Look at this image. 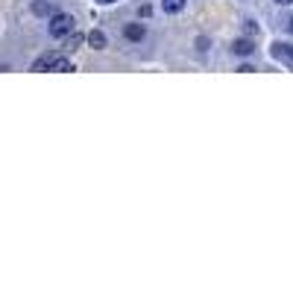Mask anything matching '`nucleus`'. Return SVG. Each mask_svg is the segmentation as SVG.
<instances>
[{
    "label": "nucleus",
    "instance_id": "obj_2",
    "mask_svg": "<svg viewBox=\"0 0 293 293\" xmlns=\"http://www.w3.org/2000/svg\"><path fill=\"white\" fill-rule=\"evenodd\" d=\"M273 56L284 65H293V44H273Z\"/></svg>",
    "mask_w": 293,
    "mask_h": 293
},
{
    "label": "nucleus",
    "instance_id": "obj_6",
    "mask_svg": "<svg viewBox=\"0 0 293 293\" xmlns=\"http://www.w3.org/2000/svg\"><path fill=\"white\" fill-rule=\"evenodd\" d=\"M53 70H56V73H70V70H73V62H70V59H65V56H56Z\"/></svg>",
    "mask_w": 293,
    "mask_h": 293
},
{
    "label": "nucleus",
    "instance_id": "obj_8",
    "mask_svg": "<svg viewBox=\"0 0 293 293\" xmlns=\"http://www.w3.org/2000/svg\"><path fill=\"white\" fill-rule=\"evenodd\" d=\"M33 12H35V15H50V18L56 15V12H53V6H50V3H44V0H35V3H33Z\"/></svg>",
    "mask_w": 293,
    "mask_h": 293
},
{
    "label": "nucleus",
    "instance_id": "obj_3",
    "mask_svg": "<svg viewBox=\"0 0 293 293\" xmlns=\"http://www.w3.org/2000/svg\"><path fill=\"white\" fill-rule=\"evenodd\" d=\"M123 35H126L129 41H141V38L147 35V26H144V23H129L126 30H123Z\"/></svg>",
    "mask_w": 293,
    "mask_h": 293
},
{
    "label": "nucleus",
    "instance_id": "obj_11",
    "mask_svg": "<svg viewBox=\"0 0 293 293\" xmlns=\"http://www.w3.org/2000/svg\"><path fill=\"white\" fill-rule=\"evenodd\" d=\"M138 15H141V18H150V15H152V6H150V3H144V6L138 9Z\"/></svg>",
    "mask_w": 293,
    "mask_h": 293
},
{
    "label": "nucleus",
    "instance_id": "obj_9",
    "mask_svg": "<svg viewBox=\"0 0 293 293\" xmlns=\"http://www.w3.org/2000/svg\"><path fill=\"white\" fill-rule=\"evenodd\" d=\"M162 6H164V12H182L185 9V0H164Z\"/></svg>",
    "mask_w": 293,
    "mask_h": 293
},
{
    "label": "nucleus",
    "instance_id": "obj_7",
    "mask_svg": "<svg viewBox=\"0 0 293 293\" xmlns=\"http://www.w3.org/2000/svg\"><path fill=\"white\" fill-rule=\"evenodd\" d=\"M232 50L237 53V56H249V53H252L255 47H252V41H246V38H241V41H234V44H232Z\"/></svg>",
    "mask_w": 293,
    "mask_h": 293
},
{
    "label": "nucleus",
    "instance_id": "obj_10",
    "mask_svg": "<svg viewBox=\"0 0 293 293\" xmlns=\"http://www.w3.org/2000/svg\"><path fill=\"white\" fill-rule=\"evenodd\" d=\"M82 41H85V38H82L79 33H73V35H70V38H68V50H76V47H79Z\"/></svg>",
    "mask_w": 293,
    "mask_h": 293
},
{
    "label": "nucleus",
    "instance_id": "obj_12",
    "mask_svg": "<svg viewBox=\"0 0 293 293\" xmlns=\"http://www.w3.org/2000/svg\"><path fill=\"white\" fill-rule=\"evenodd\" d=\"M276 3H284V6H287V3H293V0H276Z\"/></svg>",
    "mask_w": 293,
    "mask_h": 293
},
{
    "label": "nucleus",
    "instance_id": "obj_4",
    "mask_svg": "<svg viewBox=\"0 0 293 293\" xmlns=\"http://www.w3.org/2000/svg\"><path fill=\"white\" fill-rule=\"evenodd\" d=\"M53 62H56V53H44V56H38L35 59V65H33V70H53Z\"/></svg>",
    "mask_w": 293,
    "mask_h": 293
},
{
    "label": "nucleus",
    "instance_id": "obj_14",
    "mask_svg": "<svg viewBox=\"0 0 293 293\" xmlns=\"http://www.w3.org/2000/svg\"><path fill=\"white\" fill-rule=\"evenodd\" d=\"M290 30H293V21H290Z\"/></svg>",
    "mask_w": 293,
    "mask_h": 293
},
{
    "label": "nucleus",
    "instance_id": "obj_1",
    "mask_svg": "<svg viewBox=\"0 0 293 293\" xmlns=\"http://www.w3.org/2000/svg\"><path fill=\"white\" fill-rule=\"evenodd\" d=\"M70 30H73V18H70V15L56 12V15L50 18V35H53V38H65Z\"/></svg>",
    "mask_w": 293,
    "mask_h": 293
},
{
    "label": "nucleus",
    "instance_id": "obj_5",
    "mask_svg": "<svg viewBox=\"0 0 293 293\" xmlns=\"http://www.w3.org/2000/svg\"><path fill=\"white\" fill-rule=\"evenodd\" d=\"M88 44H91L94 50H103V47H105V33H100V30H91V33H88Z\"/></svg>",
    "mask_w": 293,
    "mask_h": 293
},
{
    "label": "nucleus",
    "instance_id": "obj_13",
    "mask_svg": "<svg viewBox=\"0 0 293 293\" xmlns=\"http://www.w3.org/2000/svg\"><path fill=\"white\" fill-rule=\"evenodd\" d=\"M100 3H115V0H100Z\"/></svg>",
    "mask_w": 293,
    "mask_h": 293
}]
</instances>
